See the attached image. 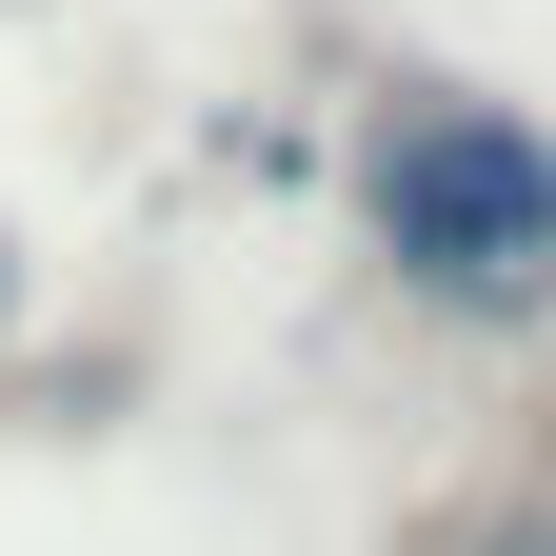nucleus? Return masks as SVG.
<instances>
[{
	"label": "nucleus",
	"mask_w": 556,
	"mask_h": 556,
	"mask_svg": "<svg viewBox=\"0 0 556 556\" xmlns=\"http://www.w3.org/2000/svg\"><path fill=\"white\" fill-rule=\"evenodd\" d=\"M0 338H21V239H0Z\"/></svg>",
	"instance_id": "nucleus-3"
},
{
	"label": "nucleus",
	"mask_w": 556,
	"mask_h": 556,
	"mask_svg": "<svg viewBox=\"0 0 556 556\" xmlns=\"http://www.w3.org/2000/svg\"><path fill=\"white\" fill-rule=\"evenodd\" d=\"M338 199H358V258L438 338H556V119L536 100L397 60L338 139Z\"/></svg>",
	"instance_id": "nucleus-1"
},
{
	"label": "nucleus",
	"mask_w": 556,
	"mask_h": 556,
	"mask_svg": "<svg viewBox=\"0 0 556 556\" xmlns=\"http://www.w3.org/2000/svg\"><path fill=\"white\" fill-rule=\"evenodd\" d=\"M457 556H556V477H536V497H497V517H477Z\"/></svg>",
	"instance_id": "nucleus-2"
}]
</instances>
